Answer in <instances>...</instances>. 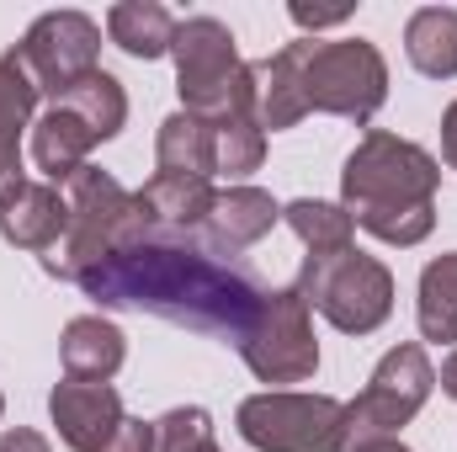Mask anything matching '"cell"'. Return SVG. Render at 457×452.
Returning <instances> with one entry per match:
<instances>
[{
  "mask_svg": "<svg viewBox=\"0 0 457 452\" xmlns=\"http://www.w3.org/2000/svg\"><path fill=\"white\" fill-rule=\"evenodd\" d=\"M436 187L442 165L420 144L372 128L341 171V208L383 245H420L436 224Z\"/></svg>",
  "mask_w": 457,
  "mask_h": 452,
  "instance_id": "obj_2",
  "label": "cell"
},
{
  "mask_svg": "<svg viewBox=\"0 0 457 452\" xmlns=\"http://www.w3.org/2000/svg\"><path fill=\"white\" fill-rule=\"evenodd\" d=\"M309 54H314V38H298L287 48H277L271 59L250 64L255 75V122L261 133H282L293 122L309 117V86H303V70H309Z\"/></svg>",
  "mask_w": 457,
  "mask_h": 452,
  "instance_id": "obj_14",
  "label": "cell"
},
{
  "mask_svg": "<svg viewBox=\"0 0 457 452\" xmlns=\"http://www.w3.org/2000/svg\"><path fill=\"white\" fill-rule=\"evenodd\" d=\"M21 70L32 75L37 96H70L80 80H91L102 64V27L80 11H48L27 27V38L16 43Z\"/></svg>",
  "mask_w": 457,
  "mask_h": 452,
  "instance_id": "obj_10",
  "label": "cell"
},
{
  "mask_svg": "<svg viewBox=\"0 0 457 452\" xmlns=\"http://www.w3.org/2000/svg\"><path fill=\"white\" fill-rule=\"evenodd\" d=\"M107 452H154V421H122Z\"/></svg>",
  "mask_w": 457,
  "mask_h": 452,
  "instance_id": "obj_27",
  "label": "cell"
},
{
  "mask_svg": "<svg viewBox=\"0 0 457 452\" xmlns=\"http://www.w3.org/2000/svg\"><path fill=\"white\" fill-rule=\"evenodd\" d=\"M442 389H447V399H457V351L442 362Z\"/></svg>",
  "mask_w": 457,
  "mask_h": 452,
  "instance_id": "obj_31",
  "label": "cell"
},
{
  "mask_svg": "<svg viewBox=\"0 0 457 452\" xmlns=\"http://www.w3.org/2000/svg\"><path fill=\"white\" fill-rule=\"evenodd\" d=\"M282 219H287L293 234L309 245V255H336V250L351 245V234H356V224H351V213H345V208H336V203H314V197L287 203V208H282Z\"/></svg>",
  "mask_w": 457,
  "mask_h": 452,
  "instance_id": "obj_23",
  "label": "cell"
},
{
  "mask_svg": "<svg viewBox=\"0 0 457 452\" xmlns=\"http://www.w3.org/2000/svg\"><path fill=\"white\" fill-rule=\"evenodd\" d=\"M345 16H351V5H293V21L303 27V32H325V27H341Z\"/></svg>",
  "mask_w": 457,
  "mask_h": 452,
  "instance_id": "obj_26",
  "label": "cell"
},
{
  "mask_svg": "<svg viewBox=\"0 0 457 452\" xmlns=\"http://www.w3.org/2000/svg\"><path fill=\"white\" fill-rule=\"evenodd\" d=\"M138 197V208H144V224L149 234H192V229L208 224V213H213V203H219V192H213V181L208 176H154L144 192H133Z\"/></svg>",
  "mask_w": 457,
  "mask_h": 452,
  "instance_id": "obj_15",
  "label": "cell"
},
{
  "mask_svg": "<svg viewBox=\"0 0 457 452\" xmlns=\"http://www.w3.org/2000/svg\"><path fill=\"white\" fill-rule=\"evenodd\" d=\"M442 155H447V165L457 171V102L447 107V117H442Z\"/></svg>",
  "mask_w": 457,
  "mask_h": 452,
  "instance_id": "obj_29",
  "label": "cell"
},
{
  "mask_svg": "<svg viewBox=\"0 0 457 452\" xmlns=\"http://www.w3.org/2000/svg\"><path fill=\"white\" fill-rule=\"evenodd\" d=\"M239 437L255 452H345V405L330 394H293L266 389L239 405Z\"/></svg>",
  "mask_w": 457,
  "mask_h": 452,
  "instance_id": "obj_7",
  "label": "cell"
},
{
  "mask_svg": "<svg viewBox=\"0 0 457 452\" xmlns=\"http://www.w3.org/2000/svg\"><path fill=\"white\" fill-rule=\"evenodd\" d=\"M170 54H176V91L187 102L181 113L203 117L213 133L234 122H255V75L239 59L234 32L219 16L176 21Z\"/></svg>",
  "mask_w": 457,
  "mask_h": 452,
  "instance_id": "obj_3",
  "label": "cell"
},
{
  "mask_svg": "<svg viewBox=\"0 0 457 452\" xmlns=\"http://www.w3.org/2000/svg\"><path fill=\"white\" fill-rule=\"evenodd\" d=\"M128 117V96L107 70H96L91 80H80L70 96L48 102V113L32 122V160L43 171L48 187H64L80 165H91L86 155L112 138Z\"/></svg>",
  "mask_w": 457,
  "mask_h": 452,
  "instance_id": "obj_5",
  "label": "cell"
},
{
  "mask_svg": "<svg viewBox=\"0 0 457 452\" xmlns=\"http://www.w3.org/2000/svg\"><path fill=\"white\" fill-rule=\"evenodd\" d=\"M70 229V203L59 187L32 181L27 171H5L0 176V234L21 250L48 255Z\"/></svg>",
  "mask_w": 457,
  "mask_h": 452,
  "instance_id": "obj_12",
  "label": "cell"
},
{
  "mask_svg": "<svg viewBox=\"0 0 457 452\" xmlns=\"http://www.w3.org/2000/svg\"><path fill=\"white\" fill-rule=\"evenodd\" d=\"M154 452H219L213 442V415L203 405H181L154 421Z\"/></svg>",
  "mask_w": 457,
  "mask_h": 452,
  "instance_id": "obj_24",
  "label": "cell"
},
{
  "mask_svg": "<svg viewBox=\"0 0 457 452\" xmlns=\"http://www.w3.org/2000/svg\"><path fill=\"white\" fill-rule=\"evenodd\" d=\"M48 415H54V426H59V437H64L70 452H107L117 426L128 421L112 383H80V378L54 383Z\"/></svg>",
  "mask_w": 457,
  "mask_h": 452,
  "instance_id": "obj_13",
  "label": "cell"
},
{
  "mask_svg": "<svg viewBox=\"0 0 457 452\" xmlns=\"http://www.w3.org/2000/svg\"><path fill=\"white\" fill-rule=\"evenodd\" d=\"M277 219H282V208L271 203V192H261V187H228V192H219V203H213V213L203 224L208 229V250L234 261L239 250H250L255 239H266Z\"/></svg>",
  "mask_w": 457,
  "mask_h": 452,
  "instance_id": "obj_16",
  "label": "cell"
},
{
  "mask_svg": "<svg viewBox=\"0 0 457 452\" xmlns=\"http://www.w3.org/2000/svg\"><path fill=\"white\" fill-rule=\"evenodd\" d=\"M404 54L420 75L453 80L457 75V11L453 5H420L404 27Z\"/></svg>",
  "mask_w": 457,
  "mask_h": 452,
  "instance_id": "obj_19",
  "label": "cell"
},
{
  "mask_svg": "<svg viewBox=\"0 0 457 452\" xmlns=\"http://www.w3.org/2000/svg\"><path fill=\"white\" fill-rule=\"evenodd\" d=\"M32 107H37V86L21 70L16 48H5L0 54V176L21 171V128L32 122Z\"/></svg>",
  "mask_w": 457,
  "mask_h": 452,
  "instance_id": "obj_21",
  "label": "cell"
},
{
  "mask_svg": "<svg viewBox=\"0 0 457 452\" xmlns=\"http://www.w3.org/2000/svg\"><path fill=\"white\" fill-rule=\"evenodd\" d=\"M345 452H410L399 437H367V442H351Z\"/></svg>",
  "mask_w": 457,
  "mask_h": 452,
  "instance_id": "obj_30",
  "label": "cell"
},
{
  "mask_svg": "<svg viewBox=\"0 0 457 452\" xmlns=\"http://www.w3.org/2000/svg\"><path fill=\"white\" fill-rule=\"evenodd\" d=\"M0 452H54L37 431H27V426H16V431H5L0 437Z\"/></svg>",
  "mask_w": 457,
  "mask_h": 452,
  "instance_id": "obj_28",
  "label": "cell"
},
{
  "mask_svg": "<svg viewBox=\"0 0 457 452\" xmlns=\"http://www.w3.org/2000/svg\"><path fill=\"white\" fill-rule=\"evenodd\" d=\"M0 410H5V399H0Z\"/></svg>",
  "mask_w": 457,
  "mask_h": 452,
  "instance_id": "obj_32",
  "label": "cell"
},
{
  "mask_svg": "<svg viewBox=\"0 0 457 452\" xmlns=\"http://www.w3.org/2000/svg\"><path fill=\"white\" fill-rule=\"evenodd\" d=\"M59 356H64V378H80V383H112L128 346H122V331L102 314H80L64 325V340H59Z\"/></svg>",
  "mask_w": 457,
  "mask_h": 452,
  "instance_id": "obj_17",
  "label": "cell"
},
{
  "mask_svg": "<svg viewBox=\"0 0 457 452\" xmlns=\"http://www.w3.org/2000/svg\"><path fill=\"white\" fill-rule=\"evenodd\" d=\"M75 282L102 309L160 314L181 331L234 340V351L255 336V325L271 304V288L255 272L213 255L208 245L176 239V234H144V239L112 250L107 261L86 266Z\"/></svg>",
  "mask_w": 457,
  "mask_h": 452,
  "instance_id": "obj_1",
  "label": "cell"
},
{
  "mask_svg": "<svg viewBox=\"0 0 457 452\" xmlns=\"http://www.w3.org/2000/svg\"><path fill=\"white\" fill-rule=\"evenodd\" d=\"M261 160H266V133H261V122H234V128H219V171H224L228 181H239V176L261 171Z\"/></svg>",
  "mask_w": 457,
  "mask_h": 452,
  "instance_id": "obj_25",
  "label": "cell"
},
{
  "mask_svg": "<svg viewBox=\"0 0 457 452\" xmlns=\"http://www.w3.org/2000/svg\"><path fill=\"white\" fill-rule=\"evenodd\" d=\"M420 336L426 340H457V250L436 255L420 272Z\"/></svg>",
  "mask_w": 457,
  "mask_h": 452,
  "instance_id": "obj_22",
  "label": "cell"
},
{
  "mask_svg": "<svg viewBox=\"0 0 457 452\" xmlns=\"http://www.w3.org/2000/svg\"><path fill=\"white\" fill-rule=\"evenodd\" d=\"M303 86H309V113L372 122V113L388 102V64L367 38L314 43Z\"/></svg>",
  "mask_w": 457,
  "mask_h": 452,
  "instance_id": "obj_8",
  "label": "cell"
},
{
  "mask_svg": "<svg viewBox=\"0 0 457 452\" xmlns=\"http://www.w3.org/2000/svg\"><path fill=\"white\" fill-rule=\"evenodd\" d=\"M293 288L303 293L309 309H320L345 336H372L388 320V309H394V277H388V266L378 255L356 250V245H345L336 255H309Z\"/></svg>",
  "mask_w": 457,
  "mask_h": 452,
  "instance_id": "obj_6",
  "label": "cell"
},
{
  "mask_svg": "<svg viewBox=\"0 0 457 452\" xmlns=\"http://www.w3.org/2000/svg\"><path fill=\"white\" fill-rule=\"evenodd\" d=\"M64 203H70V229L64 239L43 255V266L64 282H75L86 266L107 261L112 250L144 239L149 224H144V208L133 192L117 187V176H107L102 165H80L70 181H64Z\"/></svg>",
  "mask_w": 457,
  "mask_h": 452,
  "instance_id": "obj_4",
  "label": "cell"
},
{
  "mask_svg": "<svg viewBox=\"0 0 457 452\" xmlns=\"http://www.w3.org/2000/svg\"><path fill=\"white\" fill-rule=\"evenodd\" d=\"M431 389H436V367H431L426 346H415V340L394 346V351L372 367L367 389L345 405V431H351V442L394 437L399 426H410V421L420 415V405L431 399Z\"/></svg>",
  "mask_w": 457,
  "mask_h": 452,
  "instance_id": "obj_9",
  "label": "cell"
},
{
  "mask_svg": "<svg viewBox=\"0 0 457 452\" xmlns=\"http://www.w3.org/2000/svg\"><path fill=\"white\" fill-rule=\"evenodd\" d=\"M245 367L261 383H309L320 372V340H314V320L298 288H277L255 336L239 346Z\"/></svg>",
  "mask_w": 457,
  "mask_h": 452,
  "instance_id": "obj_11",
  "label": "cell"
},
{
  "mask_svg": "<svg viewBox=\"0 0 457 452\" xmlns=\"http://www.w3.org/2000/svg\"><path fill=\"white\" fill-rule=\"evenodd\" d=\"M154 160L165 176H208L219 171V133L192 113H176L160 122V138H154Z\"/></svg>",
  "mask_w": 457,
  "mask_h": 452,
  "instance_id": "obj_18",
  "label": "cell"
},
{
  "mask_svg": "<svg viewBox=\"0 0 457 452\" xmlns=\"http://www.w3.org/2000/svg\"><path fill=\"white\" fill-rule=\"evenodd\" d=\"M107 38L133 59H160V54H170L176 16L154 0H122V5L107 11Z\"/></svg>",
  "mask_w": 457,
  "mask_h": 452,
  "instance_id": "obj_20",
  "label": "cell"
}]
</instances>
